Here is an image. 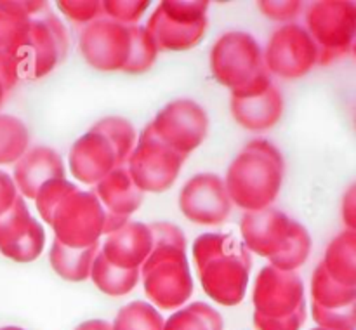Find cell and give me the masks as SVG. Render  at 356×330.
I'll use <instances>...</instances> for the list:
<instances>
[{
	"label": "cell",
	"mask_w": 356,
	"mask_h": 330,
	"mask_svg": "<svg viewBox=\"0 0 356 330\" xmlns=\"http://www.w3.org/2000/svg\"><path fill=\"white\" fill-rule=\"evenodd\" d=\"M149 228L153 249L139 270V281L149 304L163 311H176L188 304L195 290L186 235L169 221L152 222Z\"/></svg>",
	"instance_id": "obj_1"
},
{
	"label": "cell",
	"mask_w": 356,
	"mask_h": 330,
	"mask_svg": "<svg viewBox=\"0 0 356 330\" xmlns=\"http://www.w3.org/2000/svg\"><path fill=\"white\" fill-rule=\"evenodd\" d=\"M191 256L202 290L209 299L226 308L238 306L245 299L252 254L242 240L229 233H202L191 245Z\"/></svg>",
	"instance_id": "obj_2"
},
{
	"label": "cell",
	"mask_w": 356,
	"mask_h": 330,
	"mask_svg": "<svg viewBox=\"0 0 356 330\" xmlns=\"http://www.w3.org/2000/svg\"><path fill=\"white\" fill-rule=\"evenodd\" d=\"M285 158L280 148L259 138L247 142L226 170L225 186L232 204L243 212L273 207L284 186Z\"/></svg>",
	"instance_id": "obj_3"
},
{
	"label": "cell",
	"mask_w": 356,
	"mask_h": 330,
	"mask_svg": "<svg viewBox=\"0 0 356 330\" xmlns=\"http://www.w3.org/2000/svg\"><path fill=\"white\" fill-rule=\"evenodd\" d=\"M240 235L250 254L264 257L282 271H298L312 254L313 242L308 228L277 207L243 212Z\"/></svg>",
	"instance_id": "obj_4"
},
{
	"label": "cell",
	"mask_w": 356,
	"mask_h": 330,
	"mask_svg": "<svg viewBox=\"0 0 356 330\" xmlns=\"http://www.w3.org/2000/svg\"><path fill=\"white\" fill-rule=\"evenodd\" d=\"M138 131L124 117H104L83 132L68 151V170L80 184L96 186L124 167L138 142Z\"/></svg>",
	"instance_id": "obj_5"
},
{
	"label": "cell",
	"mask_w": 356,
	"mask_h": 330,
	"mask_svg": "<svg viewBox=\"0 0 356 330\" xmlns=\"http://www.w3.org/2000/svg\"><path fill=\"white\" fill-rule=\"evenodd\" d=\"M256 330H301L306 322V288L298 271L266 264L252 287Z\"/></svg>",
	"instance_id": "obj_6"
},
{
	"label": "cell",
	"mask_w": 356,
	"mask_h": 330,
	"mask_svg": "<svg viewBox=\"0 0 356 330\" xmlns=\"http://www.w3.org/2000/svg\"><path fill=\"white\" fill-rule=\"evenodd\" d=\"M47 224L65 247L89 249L106 236L108 215L92 190L75 184L52 208Z\"/></svg>",
	"instance_id": "obj_7"
},
{
	"label": "cell",
	"mask_w": 356,
	"mask_h": 330,
	"mask_svg": "<svg viewBox=\"0 0 356 330\" xmlns=\"http://www.w3.org/2000/svg\"><path fill=\"white\" fill-rule=\"evenodd\" d=\"M209 66L216 82L229 89V92L247 89L271 76L264 65L261 44L254 35L242 30L226 31L214 42Z\"/></svg>",
	"instance_id": "obj_8"
},
{
	"label": "cell",
	"mask_w": 356,
	"mask_h": 330,
	"mask_svg": "<svg viewBox=\"0 0 356 330\" xmlns=\"http://www.w3.org/2000/svg\"><path fill=\"white\" fill-rule=\"evenodd\" d=\"M207 0H162L146 21L159 51L181 52L197 47L209 28Z\"/></svg>",
	"instance_id": "obj_9"
},
{
	"label": "cell",
	"mask_w": 356,
	"mask_h": 330,
	"mask_svg": "<svg viewBox=\"0 0 356 330\" xmlns=\"http://www.w3.org/2000/svg\"><path fill=\"white\" fill-rule=\"evenodd\" d=\"M305 28L320 49V65H329L356 45V2L318 0L305 9Z\"/></svg>",
	"instance_id": "obj_10"
},
{
	"label": "cell",
	"mask_w": 356,
	"mask_h": 330,
	"mask_svg": "<svg viewBox=\"0 0 356 330\" xmlns=\"http://www.w3.org/2000/svg\"><path fill=\"white\" fill-rule=\"evenodd\" d=\"M68 31L61 17L45 2L31 21L26 45L16 58L21 76L38 80L54 72L68 56Z\"/></svg>",
	"instance_id": "obj_11"
},
{
	"label": "cell",
	"mask_w": 356,
	"mask_h": 330,
	"mask_svg": "<svg viewBox=\"0 0 356 330\" xmlns=\"http://www.w3.org/2000/svg\"><path fill=\"white\" fill-rule=\"evenodd\" d=\"M184 162L183 155L160 141L146 125L139 132L125 167L143 193H163L176 184Z\"/></svg>",
	"instance_id": "obj_12"
},
{
	"label": "cell",
	"mask_w": 356,
	"mask_h": 330,
	"mask_svg": "<svg viewBox=\"0 0 356 330\" xmlns=\"http://www.w3.org/2000/svg\"><path fill=\"white\" fill-rule=\"evenodd\" d=\"M264 51V65L271 76L298 80L320 65V49L301 23L280 24L270 35Z\"/></svg>",
	"instance_id": "obj_13"
},
{
	"label": "cell",
	"mask_w": 356,
	"mask_h": 330,
	"mask_svg": "<svg viewBox=\"0 0 356 330\" xmlns=\"http://www.w3.org/2000/svg\"><path fill=\"white\" fill-rule=\"evenodd\" d=\"M209 124V113L200 103L190 97H179L167 103L148 127L160 141L188 158L207 139Z\"/></svg>",
	"instance_id": "obj_14"
},
{
	"label": "cell",
	"mask_w": 356,
	"mask_h": 330,
	"mask_svg": "<svg viewBox=\"0 0 356 330\" xmlns=\"http://www.w3.org/2000/svg\"><path fill=\"white\" fill-rule=\"evenodd\" d=\"M132 26L99 17L82 28L79 51L83 61L97 72L124 73L132 52Z\"/></svg>",
	"instance_id": "obj_15"
},
{
	"label": "cell",
	"mask_w": 356,
	"mask_h": 330,
	"mask_svg": "<svg viewBox=\"0 0 356 330\" xmlns=\"http://www.w3.org/2000/svg\"><path fill=\"white\" fill-rule=\"evenodd\" d=\"M177 205L188 221L200 226L222 224L233 211L225 179L214 172H200L190 177L181 188Z\"/></svg>",
	"instance_id": "obj_16"
},
{
	"label": "cell",
	"mask_w": 356,
	"mask_h": 330,
	"mask_svg": "<svg viewBox=\"0 0 356 330\" xmlns=\"http://www.w3.org/2000/svg\"><path fill=\"white\" fill-rule=\"evenodd\" d=\"M284 108V96L275 85L273 76H268L247 89L229 92V111L233 120L249 132L273 129L282 120Z\"/></svg>",
	"instance_id": "obj_17"
},
{
	"label": "cell",
	"mask_w": 356,
	"mask_h": 330,
	"mask_svg": "<svg viewBox=\"0 0 356 330\" xmlns=\"http://www.w3.org/2000/svg\"><path fill=\"white\" fill-rule=\"evenodd\" d=\"M45 249V229L19 197L0 217V254L14 263H33Z\"/></svg>",
	"instance_id": "obj_18"
},
{
	"label": "cell",
	"mask_w": 356,
	"mask_h": 330,
	"mask_svg": "<svg viewBox=\"0 0 356 330\" xmlns=\"http://www.w3.org/2000/svg\"><path fill=\"white\" fill-rule=\"evenodd\" d=\"M153 249V231L141 221H127L101 240L99 254L115 267L139 271Z\"/></svg>",
	"instance_id": "obj_19"
},
{
	"label": "cell",
	"mask_w": 356,
	"mask_h": 330,
	"mask_svg": "<svg viewBox=\"0 0 356 330\" xmlns=\"http://www.w3.org/2000/svg\"><path fill=\"white\" fill-rule=\"evenodd\" d=\"M92 191L108 215L106 235L131 221V215L139 211L145 200V193L136 186L125 165L108 174L92 186Z\"/></svg>",
	"instance_id": "obj_20"
},
{
	"label": "cell",
	"mask_w": 356,
	"mask_h": 330,
	"mask_svg": "<svg viewBox=\"0 0 356 330\" xmlns=\"http://www.w3.org/2000/svg\"><path fill=\"white\" fill-rule=\"evenodd\" d=\"M13 179L24 200H33L44 183L66 177L63 156L49 146H30L26 153L14 163Z\"/></svg>",
	"instance_id": "obj_21"
},
{
	"label": "cell",
	"mask_w": 356,
	"mask_h": 330,
	"mask_svg": "<svg viewBox=\"0 0 356 330\" xmlns=\"http://www.w3.org/2000/svg\"><path fill=\"white\" fill-rule=\"evenodd\" d=\"M42 0H0V51L14 59L26 45L31 21Z\"/></svg>",
	"instance_id": "obj_22"
},
{
	"label": "cell",
	"mask_w": 356,
	"mask_h": 330,
	"mask_svg": "<svg viewBox=\"0 0 356 330\" xmlns=\"http://www.w3.org/2000/svg\"><path fill=\"white\" fill-rule=\"evenodd\" d=\"M320 264L334 281L356 288V231L343 229L337 233L327 245Z\"/></svg>",
	"instance_id": "obj_23"
},
{
	"label": "cell",
	"mask_w": 356,
	"mask_h": 330,
	"mask_svg": "<svg viewBox=\"0 0 356 330\" xmlns=\"http://www.w3.org/2000/svg\"><path fill=\"white\" fill-rule=\"evenodd\" d=\"M99 249L101 243L89 249H70L59 243L58 240H52L51 249H49V264L59 278L80 283L90 278V270H92L94 259L99 254Z\"/></svg>",
	"instance_id": "obj_24"
},
{
	"label": "cell",
	"mask_w": 356,
	"mask_h": 330,
	"mask_svg": "<svg viewBox=\"0 0 356 330\" xmlns=\"http://www.w3.org/2000/svg\"><path fill=\"white\" fill-rule=\"evenodd\" d=\"M309 294H312V306L327 309V311L343 309L356 302V288L344 287V285L334 281L323 270L322 264H318L313 271Z\"/></svg>",
	"instance_id": "obj_25"
},
{
	"label": "cell",
	"mask_w": 356,
	"mask_h": 330,
	"mask_svg": "<svg viewBox=\"0 0 356 330\" xmlns=\"http://www.w3.org/2000/svg\"><path fill=\"white\" fill-rule=\"evenodd\" d=\"M163 330H225V320L211 304L195 301L176 309L163 322Z\"/></svg>",
	"instance_id": "obj_26"
},
{
	"label": "cell",
	"mask_w": 356,
	"mask_h": 330,
	"mask_svg": "<svg viewBox=\"0 0 356 330\" xmlns=\"http://www.w3.org/2000/svg\"><path fill=\"white\" fill-rule=\"evenodd\" d=\"M90 281L96 285L97 290L103 292L110 297H124L131 294L139 283V271H129L115 267L97 254L94 259L92 270H90Z\"/></svg>",
	"instance_id": "obj_27"
},
{
	"label": "cell",
	"mask_w": 356,
	"mask_h": 330,
	"mask_svg": "<svg viewBox=\"0 0 356 330\" xmlns=\"http://www.w3.org/2000/svg\"><path fill=\"white\" fill-rule=\"evenodd\" d=\"M30 149V131L21 118L0 113V165L16 163Z\"/></svg>",
	"instance_id": "obj_28"
},
{
	"label": "cell",
	"mask_w": 356,
	"mask_h": 330,
	"mask_svg": "<svg viewBox=\"0 0 356 330\" xmlns=\"http://www.w3.org/2000/svg\"><path fill=\"white\" fill-rule=\"evenodd\" d=\"M163 322L160 309L148 301H132L118 309L111 330H163Z\"/></svg>",
	"instance_id": "obj_29"
},
{
	"label": "cell",
	"mask_w": 356,
	"mask_h": 330,
	"mask_svg": "<svg viewBox=\"0 0 356 330\" xmlns=\"http://www.w3.org/2000/svg\"><path fill=\"white\" fill-rule=\"evenodd\" d=\"M132 37H134V40H132L131 59H129L124 73H127V75H141V73H146L155 65L156 56H159L160 51L145 24L132 26Z\"/></svg>",
	"instance_id": "obj_30"
},
{
	"label": "cell",
	"mask_w": 356,
	"mask_h": 330,
	"mask_svg": "<svg viewBox=\"0 0 356 330\" xmlns=\"http://www.w3.org/2000/svg\"><path fill=\"white\" fill-rule=\"evenodd\" d=\"M148 9V0H103V16L127 26L139 24Z\"/></svg>",
	"instance_id": "obj_31"
},
{
	"label": "cell",
	"mask_w": 356,
	"mask_h": 330,
	"mask_svg": "<svg viewBox=\"0 0 356 330\" xmlns=\"http://www.w3.org/2000/svg\"><path fill=\"white\" fill-rule=\"evenodd\" d=\"M75 184L76 183L66 179V177H58V179H51L47 181V183L42 184L40 190L35 195L33 201L35 207H37L38 215H40V219L45 224H47L49 217H51V212L52 208L56 207V204H58Z\"/></svg>",
	"instance_id": "obj_32"
},
{
	"label": "cell",
	"mask_w": 356,
	"mask_h": 330,
	"mask_svg": "<svg viewBox=\"0 0 356 330\" xmlns=\"http://www.w3.org/2000/svg\"><path fill=\"white\" fill-rule=\"evenodd\" d=\"M56 6L66 19L79 26L103 17V0H59Z\"/></svg>",
	"instance_id": "obj_33"
},
{
	"label": "cell",
	"mask_w": 356,
	"mask_h": 330,
	"mask_svg": "<svg viewBox=\"0 0 356 330\" xmlns=\"http://www.w3.org/2000/svg\"><path fill=\"white\" fill-rule=\"evenodd\" d=\"M312 316L316 327L330 330H356V302L336 311H327L312 306Z\"/></svg>",
	"instance_id": "obj_34"
},
{
	"label": "cell",
	"mask_w": 356,
	"mask_h": 330,
	"mask_svg": "<svg viewBox=\"0 0 356 330\" xmlns=\"http://www.w3.org/2000/svg\"><path fill=\"white\" fill-rule=\"evenodd\" d=\"M257 7L263 16L280 24L296 23L299 14L305 10V3L299 0H261Z\"/></svg>",
	"instance_id": "obj_35"
},
{
	"label": "cell",
	"mask_w": 356,
	"mask_h": 330,
	"mask_svg": "<svg viewBox=\"0 0 356 330\" xmlns=\"http://www.w3.org/2000/svg\"><path fill=\"white\" fill-rule=\"evenodd\" d=\"M19 79L21 72L16 59L7 52L0 51V108L10 94V90L17 85Z\"/></svg>",
	"instance_id": "obj_36"
},
{
	"label": "cell",
	"mask_w": 356,
	"mask_h": 330,
	"mask_svg": "<svg viewBox=\"0 0 356 330\" xmlns=\"http://www.w3.org/2000/svg\"><path fill=\"white\" fill-rule=\"evenodd\" d=\"M19 197L21 195L17 191L13 176L0 169V217L13 208V205L16 204Z\"/></svg>",
	"instance_id": "obj_37"
},
{
	"label": "cell",
	"mask_w": 356,
	"mask_h": 330,
	"mask_svg": "<svg viewBox=\"0 0 356 330\" xmlns=\"http://www.w3.org/2000/svg\"><path fill=\"white\" fill-rule=\"evenodd\" d=\"M341 217L346 229L356 231V183L346 188L341 200Z\"/></svg>",
	"instance_id": "obj_38"
},
{
	"label": "cell",
	"mask_w": 356,
	"mask_h": 330,
	"mask_svg": "<svg viewBox=\"0 0 356 330\" xmlns=\"http://www.w3.org/2000/svg\"><path fill=\"white\" fill-rule=\"evenodd\" d=\"M75 330H111V323L106 320L94 318L82 322L79 327H75Z\"/></svg>",
	"instance_id": "obj_39"
},
{
	"label": "cell",
	"mask_w": 356,
	"mask_h": 330,
	"mask_svg": "<svg viewBox=\"0 0 356 330\" xmlns=\"http://www.w3.org/2000/svg\"><path fill=\"white\" fill-rule=\"evenodd\" d=\"M0 330H24V329H21V327H16V325H7V327H0Z\"/></svg>",
	"instance_id": "obj_40"
},
{
	"label": "cell",
	"mask_w": 356,
	"mask_h": 330,
	"mask_svg": "<svg viewBox=\"0 0 356 330\" xmlns=\"http://www.w3.org/2000/svg\"><path fill=\"white\" fill-rule=\"evenodd\" d=\"M312 330H330V329H323V327H315V329H312Z\"/></svg>",
	"instance_id": "obj_41"
},
{
	"label": "cell",
	"mask_w": 356,
	"mask_h": 330,
	"mask_svg": "<svg viewBox=\"0 0 356 330\" xmlns=\"http://www.w3.org/2000/svg\"><path fill=\"white\" fill-rule=\"evenodd\" d=\"M355 129H356V113H355Z\"/></svg>",
	"instance_id": "obj_42"
}]
</instances>
